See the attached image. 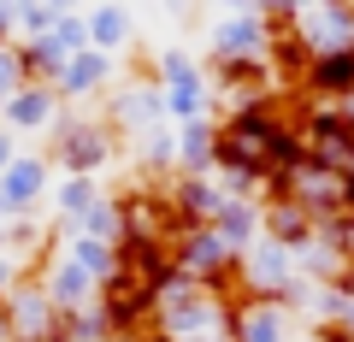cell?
Segmentation results:
<instances>
[{
    "mask_svg": "<svg viewBox=\"0 0 354 342\" xmlns=\"http://www.w3.org/2000/svg\"><path fill=\"white\" fill-rule=\"evenodd\" d=\"M59 336H65V342H118V330H113V319H106V307L95 301V307H83V313L65 319Z\"/></svg>",
    "mask_w": 354,
    "mask_h": 342,
    "instance_id": "23",
    "label": "cell"
},
{
    "mask_svg": "<svg viewBox=\"0 0 354 342\" xmlns=\"http://www.w3.org/2000/svg\"><path fill=\"white\" fill-rule=\"evenodd\" d=\"M53 342H65V336H53Z\"/></svg>",
    "mask_w": 354,
    "mask_h": 342,
    "instance_id": "32",
    "label": "cell"
},
{
    "mask_svg": "<svg viewBox=\"0 0 354 342\" xmlns=\"http://www.w3.org/2000/svg\"><path fill=\"white\" fill-rule=\"evenodd\" d=\"M272 41H278V30H272L266 6H230L207 30V71H218V65H272Z\"/></svg>",
    "mask_w": 354,
    "mask_h": 342,
    "instance_id": "4",
    "label": "cell"
},
{
    "mask_svg": "<svg viewBox=\"0 0 354 342\" xmlns=\"http://www.w3.org/2000/svg\"><path fill=\"white\" fill-rule=\"evenodd\" d=\"M101 118L118 130V142L142 136V130L171 124V118H165V89L153 83V71H136V77H124V83H113V95H106V113H101Z\"/></svg>",
    "mask_w": 354,
    "mask_h": 342,
    "instance_id": "6",
    "label": "cell"
},
{
    "mask_svg": "<svg viewBox=\"0 0 354 342\" xmlns=\"http://www.w3.org/2000/svg\"><path fill=\"white\" fill-rule=\"evenodd\" d=\"M165 195H171L177 225H213V218L225 213V201H230L213 178H171V183H165Z\"/></svg>",
    "mask_w": 354,
    "mask_h": 342,
    "instance_id": "14",
    "label": "cell"
},
{
    "mask_svg": "<svg viewBox=\"0 0 354 342\" xmlns=\"http://www.w3.org/2000/svg\"><path fill=\"white\" fill-rule=\"evenodd\" d=\"M153 83L165 89V118L171 124H195V118H218V95H213V71L195 59L189 48H165L153 59Z\"/></svg>",
    "mask_w": 354,
    "mask_h": 342,
    "instance_id": "3",
    "label": "cell"
},
{
    "mask_svg": "<svg viewBox=\"0 0 354 342\" xmlns=\"http://www.w3.org/2000/svg\"><path fill=\"white\" fill-rule=\"evenodd\" d=\"M0 313H6L12 342H53V336L65 330L59 307L48 301V289H41L36 278H18L12 289H6V301H0Z\"/></svg>",
    "mask_w": 354,
    "mask_h": 342,
    "instance_id": "8",
    "label": "cell"
},
{
    "mask_svg": "<svg viewBox=\"0 0 354 342\" xmlns=\"http://www.w3.org/2000/svg\"><path fill=\"white\" fill-rule=\"evenodd\" d=\"M218 171V118L177 124V178H213Z\"/></svg>",
    "mask_w": 354,
    "mask_h": 342,
    "instance_id": "15",
    "label": "cell"
},
{
    "mask_svg": "<svg viewBox=\"0 0 354 342\" xmlns=\"http://www.w3.org/2000/svg\"><path fill=\"white\" fill-rule=\"evenodd\" d=\"M230 336L236 342H295L301 336V319L283 301H248V295H236L230 301Z\"/></svg>",
    "mask_w": 354,
    "mask_h": 342,
    "instance_id": "12",
    "label": "cell"
},
{
    "mask_svg": "<svg viewBox=\"0 0 354 342\" xmlns=\"http://www.w3.org/2000/svg\"><path fill=\"white\" fill-rule=\"evenodd\" d=\"M295 283H301L295 254L278 248L272 236H260L248 254H236V272H230V295H248V301H283Z\"/></svg>",
    "mask_w": 354,
    "mask_h": 342,
    "instance_id": "5",
    "label": "cell"
},
{
    "mask_svg": "<svg viewBox=\"0 0 354 342\" xmlns=\"http://www.w3.org/2000/svg\"><path fill=\"white\" fill-rule=\"evenodd\" d=\"M342 213L354 218V171H348V178H342Z\"/></svg>",
    "mask_w": 354,
    "mask_h": 342,
    "instance_id": "28",
    "label": "cell"
},
{
    "mask_svg": "<svg viewBox=\"0 0 354 342\" xmlns=\"http://www.w3.org/2000/svg\"><path fill=\"white\" fill-rule=\"evenodd\" d=\"M59 118V95L48 83H24L12 101H0V130L6 136H48Z\"/></svg>",
    "mask_w": 354,
    "mask_h": 342,
    "instance_id": "13",
    "label": "cell"
},
{
    "mask_svg": "<svg viewBox=\"0 0 354 342\" xmlns=\"http://www.w3.org/2000/svg\"><path fill=\"white\" fill-rule=\"evenodd\" d=\"M295 272H301L307 283H342V278H354V266H348V254L337 248V242L319 230L313 242H307L301 254H295Z\"/></svg>",
    "mask_w": 354,
    "mask_h": 342,
    "instance_id": "20",
    "label": "cell"
},
{
    "mask_svg": "<svg viewBox=\"0 0 354 342\" xmlns=\"http://www.w3.org/2000/svg\"><path fill=\"white\" fill-rule=\"evenodd\" d=\"M53 189V160L48 153H18L6 171H0V207H6V218H30L41 201H48Z\"/></svg>",
    "mask_w": 354,
    "mask_h": 342,
    "instance_id": "9",
    "label": "cell"
},
{
    "mask_svg": "<svg viewBox=\"0 0 354 342\" xmlns=\"http://www.w3.org/2000/svg\"><path fill=\"white\" fill-rule=\"evenodd\" d=\"M0 225H6V207H0Z\"/></svg>",
    "mask_w": 354,
    "mask_h": 342,
    "instance_id": "31",
    "label": "cell"
},
{
    "mask_svg": "<svg viewBox=\"0 0 354 342\" xmlns=\"http://www.w3.org/2000/svg\"><path fill=\"white\" fill-rule=\"evenodd\" d=\"M59 254H65V260H77V266L101 283V289L118 278V266H124V254H118V248H106V242H88V236H71V230L59 236Z\"/></svg>",
    "mask_w": 354,
    "mask_h": 342,
    "instance_id": "22",
    "label": "cell"
},
{
    "mask_svg": "<svg viewBox=\"0 0 354 342\" xmlns=\"http://www.w3.org/2000/svg\"><path fill=\"white\" fill-rule=\"evenodd\" d=\"M330 330H342V342H354V307H348V319H342V325H330Z\"/></svg>",
    "mask_w": 354,
    "mask_h": 342,
    "instance_id": "29",
    "label": "cell"
},
{
    "mask_svg": "<svg viewBox=\"0 0 354 342\" xmlns=\"http://www.w3.org/2000/svg\"><path fill=\"white\" fill-rule=\"evenodd\" d=\"M171 272H183V278L207 283V289H230L236 254H230L207 225H183V230L171 236Z\"/></svg>",
    "mask_w": 354,
    "mask_h": 342,
    "instance_id": "7",
    "label": "cell"
},
{
    "mask_svg": "<svg viewBox=\"0 0 354 342\" xmlns=\"http://www.w3.org/2000/svg\"><path fill=\"white\" fill-rule=\"evenodd\" d=\"M295 342H342V330H301Z\"/></svg>",
    "mask_w": 354,
    "mask_h": 342,
    "instance_id": "27",
    "label": "cell"
},
{
    "mask_svg": "<svg viewBox=\"0 0 354 342\" xmlns=\"http://www.w3.org/2000/svg\"><path fill=\"white\" fill-rule=\"evenodd\" d=\"M83 30H88V48H95V53H113V59H118V53L130 48V36H136V18L106 0V6H88V12H83Z\"/></svg>",
    "mask_w": 354,
    "mask_h": 342,
    "instance_id": "18",
    "label": "cell"
},
{
    "mask_svg": "<svg viewBox=\"0 0 354 342\" xmlns=\"http://www.w3.org/2000/svg\"><path fill=\"white\" fill-rule=\"evenodd\" d=\"M24 89V59H18V41H0V101H12Z\"/></svg>",
    "mask_w": 354,
    "mask_h": 342,
    "instance_id": "25",
    "label": "cell"
},
{
    "mask_svg": "<svg viewBox=\"0 0 354 342\" xmlns=\"http://www.w3.org/2000/svg\"><path fill=\"white\" fill-rule=\"evenodd\" d=\"M65 12H71L65 0H48V6H18V24H12V30H18V41H36V36H48Z\"/></svg>",
    "mask_w": 354,
    "mask_h": 342,
    "instance_id": "24",
    "label": "cell"
},
{
    "mask_svg": "<svg viewBox=\"0 0 354 342\" xmlns=\"http://www.w3.org/2000/svg\"><path fill=\"white\" fill-rule=\"evenodd\" d=\"M36 283L48 289V301L59 307V319H71V313H83V307H95V301H101V283L88 278V272L77 266V260H65V254H59V242H53V254L41 260Z\"/></svg>",
    "mask_w": 354,
    "mask_h": 342,
    "instance_id": "11",
    "label": "cell"
},
{
    "mask_svg": "<svg viewBox=\"0 0 354 342\" xmlns=\"http://www.w3.org/2000/svg\"><path fill=\"white\" fill-rule=\"evenodd\" d=\"M48 160L59 165V178H101L106 183V165L118 160V130L101 113H88V106H59V118L48 130Z\"/></svg>",
    "mask_w": 354,
    "mask_h": 342,
    "instance_id": "1",
    "label": "cell"
},
{
    "mask_svg": "<svg viewBox=\"0 0 354 342\" xmlns=\"http://www.w3.org/2000/svg\"><path fill=\"white\" fill-rule=\"evenodd\" d=\"M260 213H266V236L278 242V248H290V254H301L307 242L319 236V225H313V218H307L301 207L290 201V195H266Z\"/></svg>",
    "mask_w": 354,
    "mask_h": 342,
    "instance_id": "16",
    "label": "cell"
},
{
    "mask_svg": "<svg viewBox=\"0 0 354 342\" xmlns=\"http://www.w3.org/2000/svg\"><path fill=\"white\" fill-rule=\"evenodd\" d=\"M18 153H24V148H18V136H6V130H0V171H6Z\"/></svg>",
    "mask_w": 354,
    "mask_h": 342,
    "instance_id": "26",
    "label": "cell"
},
{
    "mask_svg": "<svg viewBox=\"0 0 354 342\" xmlns=\"http://www.w3.org/2000/svg\"><path fill=\"white\" fill-rule=\"evenodd\" d=\"M71 236L106 242V248H118V254H124V201H118V189H106L101 201L88 207V213L77 218V230H71Z\"/></svg>",
    "mask_w": 354,
    "mask_h": 342,
    "instance_id": "21",
    "label": "cell"
},
{
    "mask_svg": "<svg viewBox=\"0 0 354 342\" xmlns=\"http://www.w3.org/2000/svg\"><path fill=\"white\" fill-rule=\"evenodd\" d=\"M266 18L290 30L295 48L307 59H330V53H354V6L342 0H313V6H266Z\"/></svg>",
    "mask_w": 354,
    "mask_h": 342,
    "instance_id": "2",
    "label": "cell"
},
{
    "mask_svg": "<svg viewBox=\"0 0 354 342\" xmlns=\"http://www.w3.org/2000/svg\"><path fill=\"white\" fill-rule=\"evenodd\" d=\"M207 230H213L230 254H248L254 242L266 236V213H260V201H225V213H218Z\"/></svg>",
    "mask_w": 354,
    "mask_h": 342,
    "instance_id": "17",
    "label": "cell"
},
{
    "mask_svg": "<svg viewBox=\"0 0 354 342\" xmlns=\"http://www.w3.org/2000/svg\"><path fill=\"white\" fill-rule=\"evenodd\" d=\"M113 83H118V59L113 53L83 48L59 77H53V95H59V106H88V101H106Z\"/></svg>",
    "mask_w": 354,
    "mask_h": 342,
    "instance_id": "10",
    "label": "cell"
},
{
    "mask_svg": "<svg viewBox=\"0 0 354 342\" xmlns=\"http://www.w3.org/2000/svg\"><path fill=\"white\" fill-rule=\"evenodd\" d=\"M0 342H12V330H6V313H0Z\"/></svg>",
    "mask_w": 354,
    "mask_h": 342,
    "instance_id": "30",
    "label": "cell"
},
{
    "mask_svg": "<svg viewBox=\"0 0 354 342\" xmlns=\"http://www.w3.org/2000/svg\"><path fill=\"white\" fill-rule=\"evenodd\" d=\"M101 195H106L101 178H59V183L48 189V201H53V230H77V218L101 201Z\"/></svg>",
    "mask_w": 354,
    "mask_h": 342,
    "instance_id": "19",
    "label": "cell"
}]
</instances>
